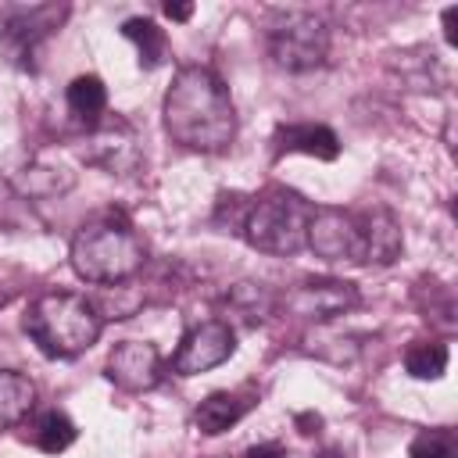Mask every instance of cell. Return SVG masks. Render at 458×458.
Masks as SVG:
<instances>
[{"label": "cell", "instance_id": "obj_1", "mask_svg": "<svg viewBox=\"0 0 458 458\" xmlns=\"http://www.w3.org/2000/svg\"><path fill=\"white\" fill-rule=\"evenodd\" d=\"M161 114H165V132L186 150L218 154L236 136L233 97L225 82L204 64H186L175 72Z\"/></svg>", "mask_w": 458, "mask_h": 458}, {"label": "cell", "instance_id": "obj_2", "mask_svg": "<svg viewBox=\"0 0 458 458\" xmlns=\"http://www.w3.org/2000/svg\"><path fill=\"white\" fill-rule=\"evenodd\" d=\"M147 261V247L140 233L129 225V218L107 211L100 218H89L72 236V268L86 283L114 286L132 279Z\"/></svg>", "mask_w": 458, "mask_h": 458}, {"label": "cell", "instance_id": "obj_3", "mask_svg": "<svg viewBox=\"0 0 458 458\" xmlns=\"http://www.w3.org/2000/svg\"><path fill=\"white\" fill-rule=\"evenodd\" d=\"M21 329L47 358H75L97 344L104 329V315L82 293L54 290V293H39L25 308Z\"/></svg>", "mask_w": 458, "mask_h": 458}, {"label": "cell", "instance_id": "obj_4", "mask_svg": "<svg viewBox=\"0 0 458 458\" xmlns=\"http://www.w3.org/2000/svg\"><path fill=\"white\" fill-rule=\"evenodd\" d=\"M311 204L290 190H265L261 197H254L243 211L240 233L254 250L265 254H297L308 240V218H311Z\"/></svg>", "mask_w": 458, "mask_h": 458}, {"label": "cell", "instance_id": "obj_5", "mask_svg": "<svg viewBox=\"0 0 458 458\" xmlns=\"http://www.w3.org/2000/svg\"><path fill=\"white\" fill-rule=\"evenodd\" d=\"M268 54L286 72H311L329 54V25L311 11H276L265 29Z\"/></svg>", "mask_w": 458, "mask_h": 458}, {"label": "cell", "instance_id": "obj_6", "mask_svg": "<svg viewBox=\"0 0 458 458\" xmlns=\"http://www.w3.org/2000/svg\"><path fill=\"white\" fill-rule=\"evenodd\" d=\"M322 261H347L365 265L369 258V229L365 211H344V208H315L308 218V240Z\"/></svg>", "mask_w": 458, "mask_h": 458}, {"label": "cell", "instance_id": "obj_7", "mask_svg": "<svg viewBox=\"0 0 458 458\" xmlns=\"http://www.w3.org/2000/svg\"><path fill=\"white\" fill-rule=\"evenodd\" d=\"M236 351V333L222 318H208L193 329H186L179 351L172 354V372L179 376H200L208 369H218Z\"/></svg>", "mask_w": 458, "mask_h": 458}, {"label": "cell", "instance_id": "obj_8", "mask_svg": "<svg viewBox=\"0 0 458 458\" xmlns=\"http://www.w3.org/2000/svg\"><path fill=\"white\" fill-rule=\"evenodd\" d=\"M64 11L57 7H29L18 14H7L4 29H0V50L14 68H36V50L39 43L57 29Z\"/></svg>", "mask_w": 458, "mask_h": 458}, {"label": "cell", "instance_id": "obj_9", "mask_svg": "<svg viewBox=\"0 0 458 458\" xmlns=\"http://www.w3.org/2000/svg\"><path fill=\"white\" fill-rule=\"evenodd\" d=\"M107 379L129 394H143V390H154L161 383V354L154 344L147 340H122L114 344V351L107 354V365H104Z\"/></svg>", "mask_w": 458, "mask_h": 458}, {"label": "cell", "instance_id": "obj_10", "mask_svg": "<svg viewBox=\"0 0 458 458\" xmlns=\"http://www.w3.org/2000/svg\"><path fill=\"white\" fill-rule=\"evenodd\" d=\"M354 304H358V290H354V283H344V279H308L293 293H286V308L293 315L318 318V322H329V318L351 311Z\"/></svg>", "mask_w": 458, "mask_h": 458}, {"label": "cell", "instance_id": "obj_11", "mask_svg": "<svg viewBox=\"0 0 458 458\" xmlns=\"http://www.w3.org/2000/svg\"><path fill=\"white\" fill-rule=\"evenodd\" d=\"M276 154H308L318 161H336L340 157V140L329 125H315V122H290L279 125L276 136Z\"/></svg>", "mask_w": 458, "mask_h": 458}, {"label": "cell", "instance_id": "obj_12", "mask_svg": "<svg viewBox=\"0 0 458 458\" xmlns=\"http://www.w3.org/2000/svg\"><path fill=\"white\" fill-rule=\"evenodd\" d=\"M250 397L247 394H236V390H215L208 394L197 411H193V426L204 433V437H218L225 429H233L247 411H250Z\"/></svg>", "mask_w": 458, "mask_h": 458}, {"label": "cell", "instance_id": "obj_13", "mask_svg": "<svg viewBox=\"0 0 458 458\" xmlns=\"http://www.w3.org/2000/svg\"><path fill=\"white\" fill-rule=\"evenodd\" d=\"M365 229H369V258H365V265H376V268L394 265L401 258V250H404L401 222L394 218V211L365 208Z\"/></svg>", "mask_w": 458, "mask_h": 458}, {"label": "cell", "instance_id": "obj_14", "mask_svg": "<svg viewBox=\"0 0 458 458\" xmlns=\"http://www.w3.org/2000/svg\"><path fill=\"white\" fill-rule=\"evenodd\" d=\"M36 408V383L21 372L0 369V429L21 426Z\"/></svg>", "mask_w": 458, "mask_h": 458}, {"label": "cell", "instance_id": "obj_15", "mask_svg": "<svg viewBox=\"0 0 458 458\" xmlns=\"http://www.w3.org/2000/svg\"><path fill=\"white\" fill-rule=\"evenodd\" d=\"M64 100H68V111L79 122L97 125L100 114H104V107H107V89H104V82L97 75H75L68 82V89H64Z\"/></svg>", "mask_w": 458, "mask_h": 458}, {"label": "cell", "instance_id": "obj_16", "mask_svg": "<svg viewBox=\"0 0 458 458\" xmlns=\"http://www.w3.org/2000/svg\"><path fill=\"white\" fill-rule=\"evenodd\" d=\"M122 36L136 47L143 68H157V64L165 61V54H168L165 29H157V21H150V18H129V21L122 25Z\"/></svg>", "mask_w": 458, "mask_h": 458}, {"label": "cell", "instance_id": "obj_17", "mask_svg": "<svg viewBox=\"0 0 458 458\" xmlns=\"http://www.w3.org/2000/svg\"><path fill=\"white\" fill-rule=\"evenodd\" d=\"M404 369L415 379H440L447 369V344L440 340H415L404 351Z\"/></svg>", "mask_w": 458, "mask_h": 458}, {"label": "cell", "instance_id": "obj_18", "mask_svg": "<svg viewBox=\"0 0 458 458\" xmlns=\"http://www.w3.org/2000/svg\"><path fill=\"white\" fill-rule=\"evenodd\" d=\"M32 444L47 454H61L64 447L75 444V422L64 411H43L32 426Z\"/></svg>", "mask_w": 458, "mask_h": 458}, {"label": "cell", "instance_id": "obj_19", "mask_svg": "<svg viewBox=\"0 0 458 458\" xmlns=\"http://www.w3.org/2000/svg\"><path fill=\"white\" fill-rule=\"evenodd\" d=\"M229 308L233 311H240L247 322H261V318H268L272 315V293L261 286V283H240V286H233L229 290Z\"/></svg>", "mask_w": 458, "mask_h": 458}, {"label": "cell", "instance_id": "obj_20", "mask_svg": "<svg viewBox=\"0 0 458 458\" xmlns=\"http://www.w3.org/2000/svg\"><path fill=\"white\" fill-rule=\"evenodd\" d=\"M408 458H458V454H454V440H451V433L433 429V433H419V437L411 440Z\"/></svg>", "mask_w": 458, "mask_h": 458}, {"label": "cell", "instance_id": "obj_21", "mask_svg": "<svg viewBox=\"0 0 458 458\" xmlns=\"http://www.w3.org/2000/svg\"><path fill=\"white\" fill-rule=\"evenodd\" d=\"M243 458H286V454L279 447H272V444H261V447H247Z\"/></svg>", "mask_w": 458, "mask_h": 458}, {"label": "cell", "instance_id": "obj_22", "mask_svg": "<svg viewBox=\"0 0 458 458\" xmlns=\"http://www.w3.org/2000/svg\"><path fill=\"white\" fill-rule=\"evenodd\" d=\"M165 14H168L172 21H186V18L193 14V4H165Z\"/></svg>", "mask_w": 458, "mask_h": 458}]
</instances>
